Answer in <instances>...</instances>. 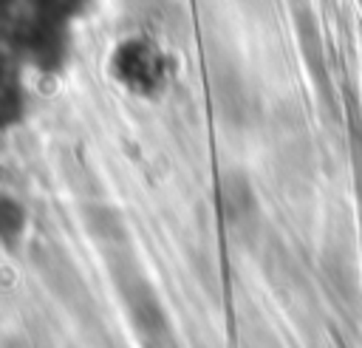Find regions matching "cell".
<instances>
[{"instance_id": "1", "label": "cell", "mask_w": 362, "mask_h": 348, "mask_svg": "<svg viewBox=\"0 0 362 348\" xmlns=\"http://www.w3.org/2000/svg\"><path fill=\"white\" fill-rule=\"evenodd\" d=\"M119 286L124 294V303L130 308L133 325L141 334L144 348H178L173 325L167 320V311L156 294V289L141 277V272L127 263V269L119 272Z\"/></svg>"}, {"instance_id": "2", "label": "cell", "mask_w": 362, "mask_h": 348, "mask_svg": "<svg viewBox=\"0 0 362 348\" xmlns=\"http://www.w3.org/2000/svg\"><path fill=\"white\" fill-rule=\"evenodd\" d=\"M116 74L136 93H156L167 79L164 54L147 40H127L116 51Z\"/></svg>"}, {"instance_id": "3", "label": "cell", "mask_w": 362, "mask_h": 348, "mask_svg": "<svg viewBox=\"0 0 362 348\" xmlns=\"http://www.w3.org/2000/svg\"><path fill=\"white\" fill-rule=\"evenodd\" d=\"M221 212H223V221L229 224V229L240 238V240H249L257 229V198H255V190H252V181L232 170L221 178Z\"/></svg>"}, {"instance_id": "4", "label": "cell", "mask_w": 362, "mask_h": 348, "mask_svg": "<svg viewBox=\"0 0 362 348\" xmlns=\"http://www.w3.org/2000/svg\"><path fill=\"white\" fill-rule=\"evenodd\" d=\"M322 266H325V274L334 283V289L345 300H356V272H354V263L348 260V255L339 249H328L322 257Z\"/></svg>"}]
</instances>
